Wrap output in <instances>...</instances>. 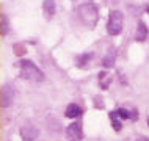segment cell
Returning <instances> with one entry per match:
<instances>
[{"label":"cell","instance_id":"13","mask_svg":"<svg viewBox=\"0 0 149 141\" xmlns=\"http://www.w3.org/2000/svg\"><path fill=\"white\" fill-rule=\"evenodd\" d=\"M6 33H8V22H6L5 14H2V36H5Z\"/></svg>","mask_w":149,"mask_h":141},{"label":"cell","instance_id":"17","mask_svg":"<svg viewBox=\"0 0 149 141\" xmlns=\"http://www.w3.org/2000/svg\"><path fill=\"white\" fill-rule=\"evenodd\" d=\"M148 124H149V119H148Z\"/></svg>","mask_w":149,"mask_h":141},{"label":"cell","instance_id":"16","mask_svg":"<svg viewBox=\"0 0 149 141\" xmlns=\"http://www.w3.org/2000/svg\"><path fill=\"white\" fill-rule=\"evenodd\" d=\"M136 141H149V140H148V138H138Z\"/></svg>","mask_w":149,"mask_h":141},{"label":"cell","instance_id":"12","mask_svg":"<svg viewBox=\"0 0 149 141\" xmlns=\"http://www.w3.org/2000/svg\"><path fill=\"white\" fill-rule=\"evenodd\" d=\"M99 77H100V86H102V88L108 86V83H110V77H108L107 72H102V74H100Z\"/></svg>","mask_w":149,"mask_h":141},{"label":"cell","instance_id":"1","mask_svg":"<svg viewBox=\"0 0 149 141\" xmlns=\"http://www.w3.org/2000/svg\"><path fill=\"white\" fill-rule=\"evenodd\" d=\"M79 17L88 28H93L97 24V19H99V11H97V6L93 5V3H83V5L79 6Z\"/></svg>","mask_w":149,"mask_h":141},{"label":"cell","instance_id":"2","mask_svg":"<svg viewBox=\"0 0 149 141\" xmlns=\"http://www.w3.org/2000/svg\"><path fill=\"white\" fill-rule=\"evenodd\" d=\"M21 77L25 80H31V82H41L44 78V74L31 61L24 60L21 61Z\"/></svg>","mask_w":149,"mask_h":141},{"label":"cell","instance_id":"3","mask_svg":"<svg viewBox=\"0 0 149 141\" xmlns=\"http://www.w3.org/2000/svg\"><path fill=\"white\" fill-rule=\"evenodd\" d=\"M123 22H124L123 13L121 11H111L110 19H108V25H107L108 35H111V36L119 35L123 31Z\"/></svg>","mask_w":149,"mask_h":141},{"label":"cell","instance_id":"7","mask_svg":"<svg viewBox=\"0 0 149 141\" xmlns=\"http://www.w3.org/2000/svg\"><path fill=\"white\" fill-rule=\"evenodd\" d=\"M82 115V108L75 103H71V105L66 107V116L68 118H79Z\"/></svg>","mask_w":149,"mask_h":141},{"label":"cell","instance_id":"8","mask_svg":"<svg viewBox=\"0 0 149 141\" xmlns=\"http://www.w3.org/2000/svg\"><path fill=\"white\" fill-rule=\"evenodd\" d=\"M148 36V27L144 22H140L138 24V28H136V35H135V39L136 41H144Z\"/></svg>","mask_w":149,"mask_h":141},{"label":"cell","instance_id":"4","mask_svg":"<svg viewBox=\"0 0 149 141\" xmlns=\"http://www.w3.org/2000/svg\"><path fill=\"white\" fill-rule=\"evenodd\" d=\"M14 100V90L11 85H3L2 86V99H0V102H2V107L3 108H8L13 103Z\"/></svg>","mask_w":149,"mask_h":141},{"label":"cell","instance_id":"14","mask_svg":"<svg viewBox=\"0 0 149 141\" xmlns=\"http://www.w3.org/2000/svg\"><path fill=\"white\" fill-rule=\"evenodd\" d=\"M91 58V53H86V55H82V56H80V58L77 60V63H79V66H85V64H86V61H88V60H90Z\"/></svg>","mask_w":149,"mask_h":141},{"label":"cell","instance_id":"5","mask_svg":"<svg viewBox=\"0 0 149 141\" xmlns=\"http://www.w3.org/2000/svg\"><path fill=\"white\" fill-rule=\"evenodd\" d=\"M38 135H39V130L35 126H31V124H27V126H24L21 128V136L24 141H35L38 138Z\"/></svg>","mask_w":149,"mask_h":141},{"label":"cell","instance_id":"15","mask_svg":"<svg viewBox=\"0 0 149 141\" xmlns=\"http://www.w3.org/2000/svg\"><path fill=\"white\" fill-rule=\"evenodd\" d=\"M110 115H111V119H113V128L119 132L121 128H123V126H121V122H119V121H116V116L113 115V113H110Z\"/></svg>","mask_w":149,"mask_h":141},{"label":"cell","instance_id":"10","mask_svg":"<svg viewBox=\"0 0 149 141\" xmlns=\"http://www.w3.org/2000/svg\"><path fill=\"white\" fill-rule=\"evenodd\" d=\"M42 8H44V11H46V14L49 16V17L55 14V2L54 0H44Z\"/></svg>","mask_w":149,"mask_h":141},{"label":"cell","instance_id":"11","mask_svg":"<svg viewBox=\"0 0 149 141\" xmlns=\"http://www.w3.org/2000/svg\"><path fill=\"white\" fill-rule=\"evenodd\" d=\"M115 115H116V116H119V118H123V119L130 118V111L126 110V108H118V110L115 111Z\"/></svg>","mask_w":149,"mask_h":141},{"label":"cell","instance_id":"9","mask_svg":"<svg viewBox=\"0 0 149 141\" xmlns=\"http://www.w3.org/2000/svg\"><path fill=\"white\" fill-rule=\"evenodd\" d=\"M115 56H116L115 49H110V50H108V53L104 56V60H102V66H104V67H111V66L115 64Z\"/></svg>","mask_w":149,"mask_h":141},{"label":"cell","instance_id":"6","mask_svg":"<svg viewBox=\"0 0 149 141\" xmlns=\"http://www.w3.org/2000/svg\"><path fill=\"white\" fill-rule=\"evenodd\" d=\"M66 136L69 141H80L82 140V128L77 122H72L66 128Z\"/></svg>","mask_w":149,"mask_h":141}]
</instances>
